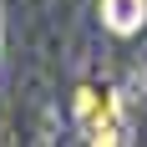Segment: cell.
<instances>
[{
    "instance_id": "7a4b0ae2",
    "label": "cell",
    "mask_w": 147,
    "mask_h": 147,
    "mask_svg": "<svg viewBox=\"0 0 147 147\" xmlns=\"http://www.w3.org/2000/svg\"><path fill=\"white\" fill-rule=\"evenodd\" d=\"M142 15H147V0H102V20L117 36H132L142 26Z\"/></svg>"
},
{
    "instance_id": "6da1fadb",
    "label": "cell",
    "mask_w": 147,
    "mask_h": 147,
    "mask_svg": "<svg viewBox=\"0 0 147 147\" xmlns=\"http://www.w3.org/2000/svg\"><path fill=\"white\" fill-rule=\"evenodd\" d=\"M76 122L86 142H122V102L107 86H81L76 91Z\"/></svg>"
}]
</instances>
